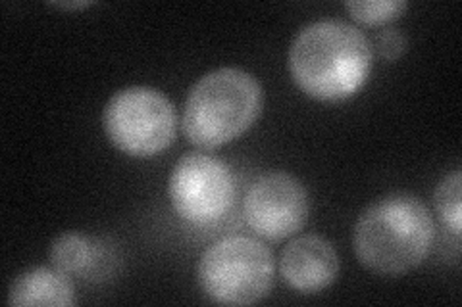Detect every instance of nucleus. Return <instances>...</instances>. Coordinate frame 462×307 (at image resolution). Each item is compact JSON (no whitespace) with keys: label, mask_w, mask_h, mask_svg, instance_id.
<instances>
[{"label":"nucleus","mask_w":462,"mask_h":307,"mask_svg":"<svg viewBox=\"0 0 462 307\" xmlns=\"http://www.w3.org/2000/svg\"><path fill=\"white\" fill-rule=\"evenodd\" d=\"M370 69V41L360 29L339 20L302 27L289 49L293 81L318 100L337 102L356 95Z\"/></svg>","instance_id":"1"},{"label":"nucleus","mask_w":462,"mask_h":307,"mask_svg":"<svg viewBox=\"0 0 462 307\" xmlns=\"http://www.w3.org/2000/svg\"><path fill=\"white\" fill-rule=\"evenodd\" d=\"M353 242L358 261L368 271L399 276L420 266L431 250L430 210L412 194H389L360 213Z\"/></svg>","instance_id":"2"},{"label":"nucleus","mask_w":462,"mask_h":307,"mask_svg":"<svg viewBox=\"0 0 462 307\" xmlns=\"http://www.w3.org/2000/svg\"><path fill=\"white\" fill-rule=\"evenodd\" d=\"M263 102V86L249 71L239 68L210 71L187 95L183 133L199 149H218L256 122Z\"/></svg>","instance_id":"3"},{"label":"nucleus","mask_w":462,"mask_h":307,"mask_svg":"<svg viewBox=\"0 0 462 307\" xmlns=\"http://www.w3.org/2000/svg\"><path fill=\"white\" fill-rule=\"evenodd\" d=\"M276 261L268 248L249 237L212 244L199 261V283L218 303L251 305L268 296Z\"/></svg>","instance_id":"4"},{"label":"nucleus","mask_w":462,"mask_h":307,"mask_svg":"<svg viewBox=\"0 0 462 307\" xmlns=\"http://www.w3.org/2000/svg\"><path fill=\"white\" fill-rule=\"evenodd\" d=\"M176 108L151 86L118 91L105 106V133L116 149L135 158L161 154L176 139Z\"/></svg>","instance_id":"5"},{"label":"nucleus","mask_w":462,"mask_h":307,"mask_svg":"<svg viewBox=\"0 0 462 307\" xmlns=\"http://www.w3.org/2000/svg\"><path fill=\"white\" fill-rule=\"evenodd\" d=\"M176 213L193 225H210L234 206L236 179L220 158L189 152L173 167L168 183Z\"/></svg>","instance_id":"6"},{"label":"nucleus","mask_w":462,"mask_h":307,"mask_svg":"<svg viewBox=\"0 0 462 307\" xmlns=\"http://www.w3.org/2000/svg\"><path fill=\"white\" fill-rule=\"evenodd\" d=\"M245 219L258 237L283 240L307 223L309 193L299 179L283 171L258 177L245 196Z\"/></svg>","instance_id":"7"},{"label":"nucleus","mask_w":462,"mask_h":307,"mask_svg":"<svg viewBox=\"0 0 462 307\" xmlns=\"http://www.w3.org/2000/svg\"><path fill=\"white\" fill-rule=\"evenodd\" d=\"M280 273L293 290L316 294L337 279L339 256L334 244L324 237H299L283 248Z\"/></svg>","instance_id":"8"},{"label":"nucleus","mask_w":462,"mask_h":307,"mask_svg":"<svg viewBox=\"0 0 462 307\" xmlns=\"http://www.w3.org/2000/svg\"><path fill=\"white\" fill-rule=\"evenodd\" d=\"M8 303L68 307L74 303V286H71L68 275L56 267H35L18 275L12 281Z\"/></svg>","instance_id":"9"},{"label":"nucleus","mask_w":462,"mask_h":307,"mask_svg":"<svg viewBox=\"0 0 462 307\" xmlns=\"http://www.w3.org/2000/svg\"><path fill=\"white\" fill-rule=\"evenodd\" d=\"M105 256L103 246L81 232H64L54 239L51 248L52 266L68 276H93Z\"/></svg>","instance_id":"10"},{"label":"nucleus","mask_w":462,"mask_h":307,"mask_svg":"<svg viewBox=\"0 0 462 307\" xmlns=\"http://www.w3.org/2000/svg\"><path fill=\"white\" fill-rule=\"evenodd\" d=\"M433 200H436V210L441 217V221L453 230L455 237H460L462 230V181H460V171H453L451 175L438 185L436 194H433Z\"/></svg>","instance_id":"11"},{"label":"nucleus","mask_w":462,"mask_h":307,"mask_svg":"<svg viewBox=\"0 0 462 307\" xmlns=\"http://www.w3.org/2000/svg\"><path fill=\"white\" fill-rule=\"evenodd\" d=\"M407 6L409 5L404 0H370V3L368 0H365V3L351 0V3L345 5L346 12L365 25H385L387 22L399 18Z\"/></svg>","instance_id":"12"},{"label":"nucleus","mask_w":462,"mask_h":307,"mask_svg":"<svg viewBox=\"0 0 462 307\" xmlns=\"http://www.w3.org/2000/svg\"><path fill=\"white\" fill-rule=\"evenodd\" d=\"M407 37H404L399 29L387 27L383 32L378 33L375 37V47H378L380 56L387 62H395L407 50Z\"/></svg>","instance_id":"13"},{"label":"nucleus","mask_w":462,"mask_h":307,"mask_svg":"<svg viewBox=\"0 0 462 307\" xmlns=\"http://www.w3.org/2000/svg\"><path fill=\"white\" fill-rule=\"evenodd\" d=\"M91 3H58L56 6H60V8H85V6H89Z\"/></svg>","instance_id":"14"}]
</instances>
